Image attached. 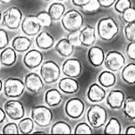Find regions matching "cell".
Returning a JSON list of instances; mask_svg holds the SVG:
<instances>
[{
	"label": "cell",
	"mask_w": 135,
	"mask_h": 135,
	"mask_svg": "<svg viewBox=\"0 0 135 135\" xmlns=\"http://www.w3.org/2000/svg\"><path fill=\"white\" fill-rule=\"evenodd\" d=\"M84 108H85L84 103L78 98L69 99L66 102L65 107L66 115L73 119H78L81 117L84 112Z\"/></svg>",
	"instance_id": "10"
},
{
	"label": "cell",
	"mask_w": 135,
	"mask_h": 135,
	"mask_svg": "<svg viewBox=\"0 0 135 135\" xmlns=\"http://www.w3.org/2000/svg\"><path fill=\"white\" fill-rule=\"evenodd\" d=\"M96 40L95 28L91 25H86L81 31V41L85 47H91Z\"/></svg>",
	"instance_id": "19"
},
{
	"label": "cell",
	"mask_w": 135,
	"mask_h": 135,
	"mask_svg": "<svg viewBox=\"0 0 135 135\" xmlns=\"http://www.w3.org/2000/svg\"><path fill=\"white\" fill-rule=\"evenodd\" d=\"M124 35L127 40L131 41V42L135 41V21L127 24V26L124 29Z\"/></svg>",
	"instance_id": "35"
},
{
	"label": "cell",
	"mask_w": 135,
	"mask_h": 135,
	"mask_svg": "<svg viewBox=\"0 0 135 135\" xmlns=\"http://www.w3.org/2000/svg\"><path fill=\"white\" fill-rule=\"evenodd\" d=\"M123 114L127 118L135 119V98L133 97H127L123 102Z\"/></svg>",
	"instance_id": "28"
},
{
	"label": "cell",
	"mask_w": 135,
	"mask_h": 135,
	"mask_svg": "<svg viewBox=\"0 0 135 135\" xmlns=\"http://www.w3.org/2000/svg\"><path fill=\"white\" fill-rule=\"evenodd\" d=\"M59 1H64V0H59Z\"/></svg>",
	"instance_id": "51"
},
{
	"label": "cell",
	"mask_w": 135,
	"mask_h": 135,
	"mask_svg": "<svg viewBox=\"0 0 135 135\" xmlns=\"http://www.w3.org/2000/svg\"><path fill=\"white\" fill-rule=\"evenodd\" d=\"M38 21L40 22V23L41 26L43 27H50L52 24V22H53V19L50 16L49 13L47 12V11H41L36 15Z\"/></svg>",
	"instance_id": "32"
},
{
	"label": "cell",
	"mask_w": 135,
	"mask_h": 135,
	"mask_svg": "<svg viewBox=\"0 0 135 135\" xmlns=\"http://www.w3.org/2000/svg\"><path fill=\"white\" fill-rule=\"evenodd\" d=\"M22 31L27 36H34L40 32L41 25L37 17L34 15H28L23 19L21 24Z\"/></svg>",
	"instance_id": "11"
},
{
	"label": "cell",
	"mask_w": 135,
	"mask_h": 135,
	"mask_svg": "<svg viewBox=\"0 0 135 135\" xmlns=\"http://www.w3.org/2000/svg\"><path fill=\"white\" fill-rule=\"evenodd\" d=\"M125 100L124 93L122 90H114L107 97V104L113 109H120Z\"/></svg>",
	"instance_id": "15"
},
{
	"label": "cell",
	"mask_w": 135,
	"mask_h": 135,
	"mask_svg": "<svg viewBox=\"0 0 135 135\" xmlns=\"http://www.w3.org/2000/svg\"><path fill=\"white\" fill-rule=\"evenodd\" d=\"M87 97L90 101L93 103H98L106 98V90L98 83H93L89 88Z\"/></svg>",
	"instance_id": "18"
},
{
	"label": "cell",
	"mask_w": 135,
	"mask_h": 135,
	"mask_svg": "<svg viewBox=\"0 0 135 135\" xmlns=\"http://www.w3.org/2000/svg\"><path fill=\"white\" fill-rule=\"evenodd\" d=\"M1 18H2V15H1V12H0V21H1Z\"/></svg>",
	"instance_id": "49"
},
{
	"label": "cell",
	"mask_w": 135,
	"mask_h": 135,
	"mask_svg": "<svg viewBox=\"0 0 135 135\" xmlns=\"http://www.w3.org/2000/svg\"><path fill=\"white\" fill-rule=\"evenodd\" d=\"M104 64L107 69L112 72H117L123 67L125 64V58L122 53L113 50L107 54Z\"/></svg>",
	"instance_id": "8"
},
{
	"label": "cell",
	"mask_w": 135,
	"mask_h": 135,
	"mask_svg": "<svg viewBox=\"0 0 135 135\" xmlns=\"http://www.w3.org/2000/svg\"><path fill=\"white\" fill-rule=\"evenodd\" d=\"M11 1H12V0H0V2L4 4H8V3H10Z\"/></svg>",
	"instance_id": "46"
},
{
	"label": "cell",
	"mask_w": 135,
	"mask_h": 135,
	"mask_svg": "<svg viewBox=\"0 0 135 135\" xmlns=\"http://www.w3.org/2000/svg\"><path fill=\"white\" fill-rule=\"evenodd\" d=\"M74 46L71 44L68 38H61L56 44V51L62 56L68 57L74 52Z\"/></svg>",
	"instance_id": "21"
},
{
	"label": "cell",
	"mask_w": 135,
	"mask_h": 135,
	"mask_svg": "<svg viewBox=\"0 0 135 135\" xmlns=\"http://www.w3.org/2000/svg\"><path fill=\"white\" fill-rule=\"evenodd\" d=\"M89 62L94 67H98L104 63L105 53L103 49L99 47H90L88 51Z\"/></svg>",
	"instance_id": "16"
},
{
	"label": "cell",
	"mask_w": 135,
	"mask_h": 135,
	"mask_svg": "<svg viewBox=\"0 0 135 135\" xmlns=\"http://www.w3.org/2000/svg\"><path fill=\"white\" fill-rule=\"evenodd\" d=\"M75 134H90L92 133V129L90 125H88L86 123H80L77 124L74 130Z\"/></svg>",
	"instance_id": "38"
},
{
	"label": "cell",
	"mask_w": 135,
	"mask_h": 135,
	"mask_svg": "<svg viewBox=\"0 0 135 135\" xmlns=\"http://www.w3.org/2000/svg\"><path fill=\"white\" fill-rule=\"evenodd\" d=\"M105 133L107 134H119L122 132V127H121V123L119 122L118 119L111 118L107 123L106 127L104 130Z\"/></svg>",
	"instance_id": "30"
},
{
	"label": "cell",
	"mask_w": 135,
	"mask_h": 135,
	"mask_svg": "<svg viewBox=\"0 0 135 135\" xmlns=\"http://www.w3.org/2000/svg\"><path fill=\"white\" fill-rule=\"evenodd\" d=\"M34 133H45V132H34Z\"/></svg>",
	"instance_id": "48"
},
{
	"label": "cell",
	"mask_w": 135,
	"mask_h": 135,
	"mask_svg": "<svg viewBox=\"0 0 135 135\" xmlns=\"http://www.w3.org/2000/svg\"><path fill=\"white\" fill-rule=\"evenodd\" d=\"M61 70L56 62L49 60L42 64L40 68V76L46 84H52L60 77Z\"/></svg>",
	"instance_id": "3"
},
{
	"label": "cell",
	"mask_w": 135,
	"mask_h": 135,
	"mask_svg": "<svg viewBox=\"0 0 135 135\" xmlns=\"http://www.w3.org/2000/svg\"><path fill=\"white\" fill-rule=\"evenodd\" d=\"M31 118L38 127H47L53 120V113L47 107L36 106L31 109Z\"/></svg>",
	"instance_id": "4"
},
{
	"label": "cell",
	"mask_w": 135,
	"mask_h": 135,
	"mask_svg": "<svg viewBox=\"0 0 135 135\" xmlns=\"http://www.w3.org/2000/svg\"><path fill=\"white\" fill-rule=\"evenodd\" d=\"M9 43V38L6 31L0 29V49H4L7 47Z\"/></svg>",
	"instance_id": "40"
},
{
	"label": "cell",
	"mask_w": 135,
	"mask_h": 135,
	"mask_svg": "<svg viewBox=\"0 0 135 135\" xmlns=\"http://www.w3.org/2000/svg\"><path fill=\"white\" fill-rule=\"evenodd\" d=\"M65 7L64 6V4L53 3L49 7L47 12L49 13L50 16L52 17L53 21H58L65 15Z\"/></svg>",
	"instance_id": "27"
},
{
	"label": "cell",
	"mask_w": 135,
	"mask_h": 135,
	"mask_svg": "<svg viewBox=\"0 0 135 135\" xmlns=\"http://www.w3.org/2000/svg\"><path fill=\"white\" fill-rule=\"evenodd\" d=\"M98 83L104 88H110L115 83L116 78L112 71H104L98 77Z\"/></svg>",
	"instance_id": "25"
},
{
	"label": "cell",
	"mask_w": 135,
	"mask_h": 135,
	"mask_svg": "<svg viewBox=\"0 0 135 135\" xmlns=\"http://www.w3.org/2000/svg\"><path fill=\"white\" fill-rule=\"evenodd\" d=\"M126 55L130 59L135 60V41H132L126 47Z\"/></svg>",
	"instance_id": "41"
},
{
	"label": "cell",
	"mask_w": 135,
	"mask_h": 135,
	"mask_svg": "<svg viewBox=\"0 0 135 135\" xmlns=\"http://www.w3.org/2000/svg\"><path fill=\"white\" fill-rule=\"evenodd\" d=\"M100 4L98 0H90L88 4L82 6V10L86 13H95L99 9Z\"/></svg>",
	"instance_id": "36"
},
{
	"label": "cell",
	"mask_w": 135,
	"mask_h": 135,
	"mask_svg": "<svg viewBox=\"0 0 135 135\" xmlns=\"http://www.w3.org/2000/svg\"><path fill=\"white\" fill-rule=\"evenodd\" d=\"M90 0H72V3L74 4L75 6H79V7H82L83 6H85L86 4L89 3Z\"/></svg>",
	"instance_id": "43"
},
{
	"label": "cell",
	"mask_w": 135,
	"mask_h": 135,
	"mask_svg": "<svg viewBox=\"0 0 135 135\" xmlns=\"http://www.w3.org/2000/svg\"><path fill=\"white\" fill-rule=\"evenodd\" d=\"M58 88L61 91L66 94H74L79 90V83L76 80L72 77H65L60 80L58 83Z\"/></svg>",
	"instance_id": "17"
},
{
	"label": "cell",
	"mask_w": 135,
	"mask_h": 135,
	"mask_svg": "<svg viewBox=\"0 0 135 135\" xmlns=\"http://www.w3.org/2000/svg\"><path fill=\"white\" fill-rule=\"evenodd\" d=\"M2 132L4 134H18L20 133V131L18 128V124L15 123H8L4 126Z\"/></svg>",
	"instance_id": "39"
},
{
	"label": "cell",
	"mask_w": 135,
	"mask_h": 135,
	"mask_svg": "<svg viewBox=\"0 0 135 135\" xmlns=\"http://www.w3.org/2000/svg\"><path fill=\"white\" fill-rule=\"evenodd\" d=\"M4 109L12 120H20L24 116L25 110L22 103L19 100H9L4 104Z\"/></svg>",
	"instance_id": "9"
},
{
	"label": "cell",
	"mask_w": 135,
	"mask_h": 135,
	"mask_svg": "<svg viewBox=\"0 0 135 135\" xmlns=\"http://www.w3.org/2000/svg\"><path fill=\"white\" fill-rule=\"evenodd\" d=\"M97 30L98 37L104 41L112 40L119 31L118 25L112 17H105L98 21Z\"/></svg>",
	"instance_id": "1"
},
{
	"label": "cell",
	"mask_w": 135,
	"mask_h": 135,
	"mask_svg": "<svg viewBox=\"0 0 135 135\" xmlns=\"http://www.w3.org/2000/svg\"><path fill=\"white\" fill-rule=\"evenodd\" d=\"M45 1H50V0H45Z\"/></svg>",
	"instance_id": "50"
},
{
	"label": "cell",
	"mask_w": 135,
	"mask_h": 135,
	"mask_svg": "<svg viewBox=\"0 0 135 135\" xmlns=\"http://www.w3.org/2000/svg\"><path fill=\"white\" fill-rule=\"evenodd\" d=\"M24 84L27 90L34 94L40 92L44 87V81L40 75H38L35 73H31L25 76Z\"/></svg>",
	"instance_id": "13"
},
{
	"label": "cell",
	"mask_w": 135,
	"mask_h": 135,
	"mask_svg": "<svg viewBox=\"0 0 135 135\" xmlns=\"http://www.w3.org/2000/svg\"><path fill=\"white\" fill-rule=\"evenodd\" d=\"M31 46V40L29 38L24 36H18L13 38L12 42L13 49L17 52H25L27 51Z\"/></svg>",
	"instance_id": "23"
},
{
	"label": "cell",
	"mask_w": 135,
	"mask_h": 135,
	"mask_svg": "<svg viewBox=\"0 0 135 135\" xmlns=\"http://www.w3.org/2000/svg\"><path fill=\"white\" fill-rule=\"evenodd\" d=\"M2 87H3V82H2V81L0 80V91L2 90Z\"/></svg>",
	"instance_id": "47"
},
{
	"label": "cell",
	"mask_w": 135,
	"mask_h": 135,
	"mask_svg": "<svg viewBox=\"0 0 135 135\" xmlns=\"http://www.w3.org/2000/svg\"><path fill=\"white\" fill-rule=\"evenodd\" d=\"M25 84L17 78H8L4 83V95L8 98H18L23 93Z\"/></svg>",
	"instance_id": "7"
},
{
	"label": "cell",
	"mask_w": 135,
	"mask_h": 135,
	"mask_svg": "<svg viewBox=\"0 0 135 135\" xmlns=\"http://www.w3.org/2000/svg\"><path fill=\"white\" fill-rule=\"evenodd\" d=\"M45 102L49 107H57L62 102V95L56 89H51L47 90L45 95Z\"/></svg>",
	"instance_id": "24"
},
{
	"label": "cell",
	"mask_w": 135,
	"mask_h": 135,
	"mask_svg": "<svg viewBox=\"0 0 135 135\" xmlns=\"http://www.w3.org/2000/svg\"><path fill=\"white\" fill-rule=\"evenodd\" d=\"M132 6L131 0H117L115 3V10L119 13H123L127 8Z\"/></svg>",
	"instance_id": "34"
},
{
	"label": "cell",
	"mask_w": 135,
	"mask_h": 135,
	"mask_svg": "<svg viewBox=\"0 0 135 135\" xmlns=\"http://www.w3.org/2000/svg\"><path fill=\"white\" fill-rule=\"evenodd\" d=\"M52 134H70L72 133L71 126L64 121H58L55 123L50 131Z\"/></svg>",
	"instance_id": "29"
},
{
	"label": "cell",
	"mask_w": 135,
	"mask_h": 135,
	"mask_svg": "<svg viewBox=\"0 0 135 135\" xmlns=\"http://www.w3.org/2000/svg\"><path fill=\"white\" fill-rule=\"evenodd\" d=\"M122 79L126 84H135V64H128L123 67L122 71Z\"/></svg>",
	"instance_id": "26"
},
{
	"label": "cell",
	"mask_w": 135,
	"mask_h": 135,
	"mask_svg": "<svg viewBox=\"0 0 135 135\" xmlns=\"http://www.w3.org/2000/svg\"><path fill=\"white\" fill-rule=\"evenodd\" d=\"M125 133L127 134H135V126H130L128 127L125 131Z\"/></svg>",
	"instance_id": "45"
},
{
	"label": "cell",
	"mask_w": 135,
	"mask_h": 135,
	"mask_svg": "<svg viewBox=\"0 0 135 135\" xmlns=\"http://www.w3.org/2000/svg\"><path fill=\"white\" fill-rule=\"evenodd\" d=\"M63 74L68 77L77 78L81 74L82 65L79 59L69 58L65 61L62 67Z\"/></svg>",
	"instance_id": "12"
},
{
	"label": "cell",
	"mask_w": 135,
	"mask_h": 135,
	"mask_svg": "<svg viewBox=\"0 0 135 135\" xmlns=\"http://www.w3.org/2000/svg\"><path fill=\"white\" fill-rule=\"evenodd\" d=\"M16 53L13 47H6L0 54V62L4 66H12L16 62Z\"/></svg>",
	"instance_id": "22"
},
{
	"label": "cell",
	"mask_w": 135,
	"mask_h": 135,
	"mask_svg": "<svg viewBox=\"0 0 135 135\" xmlns=\"http://www.w3.org/2000/svg\"><path fill=\"white\" fill-rule=\"evenodd\" d=\"M62 25L65 31H79L83 25V17L77 10H69L65 13L62 17Z\"/></svg>",
	"instance_id": "2"
},
{
	"label": "cell",
	"mask_w": 135,
	"mask_h": 135,
	"mask_svg": "<svg viewBox=\"0 0 135 135\" xmlns=\"http://www.w3.org/2000/svg\"><path fill=\"white\" fill-rule=\"evenodd\" d=\"M22 13L18 7L12 6L6 9L3 13L2 24L10 30H16L22 23Z\"/></svg>",
	"instance_id": "6"
},
{
	"label": "cell",
	"mask_w": 135,
	"mask_h": 135,
	"mask_svg": "<svg viewBox=\"0 0 135 135\" xmlns=\"http://www.w3.org/2000/svg\"><path fill=\"white\" fill-rule=\"evenodd\" d=\"M98 3H99L100 6L107 8L113 6V4L115 3L116 0H98Z\"/></svg>",
	"instance_id": "42"
},
{
	"label": "cell",
	"mask_w": 135,
	"mask_h": 135,
	"mask_svg": "<svg viewBox=\"0 0 135 135\" xmlns=\"http://www.w3.org/2000/svg\"><path fill=\"white\" fill-rule=\"evenodd\" d=\"M43 61V55L36 49L30 50L23 57V64L29 69H34L41 65Z\"/></svg>",
	"instance_id": "14"
},
{
	"label": "cell",
	"mask_w": 135,
	"mask_h": 135,
	"mask_svg": "<svg viewBox=\"0 0 135 135\" xmlns=\"http://www.w3.org/2000/svg\"><path fill=\"white\" fill-rule=\"evenodd\" d=\"M34 121L32 118H23L18 123L20 133L22 134H29L31 133L34 128Z\"/></svg>",
	"instance_id": "31"
},
{
	"label": "cell",
	"mask_w": 135,
	"mask_h": 135,
	"mask_svg": "<svg viewBox=\"0 0 135 135\" xmlns=\"http://www.w3.org/2000/svg\"><path fill=\"white\" fill-rule=\"evenodd\" d=\"M6 111H4V109H2L1 107H0V123H2L4 121V119H6Z\"/></svg>",
	"instance_id": "44"
},
{
	"label": "cell",
	"mask_w": 135,
	"mask_h": 135,
	"mask_svg": "<svg viewBox=\"0 0 135 135\" xmlns=\"http://www.w3.org/2000/svg\"><path fill=\"white\" fill-rule=\"evenodd\" d=\"M122 18L126 23H130L135 21V8L129 7L122 13Z\"/></svg>",
	"instance_id": "37"
},
{
	"label": "cell",
	"mask_w": 135,
	"mask_h": 135,
	"mask_svg": "<svg viewBox=\"0 0 135 135\" xmlns=\"http://www.w3.org/2000/svg\"><path fill=\"white\" fill-rule=\"evenodd\" d=\"M55 44V40L47 31H41L36 38V45L40 49H49Z\"/></svg>",
	"instance_id": "20"
},
{
	"label": "cell",
	"mask_w": 135,
	"mask_h": 135,
	"mask_svg": "<svg viewBox=\"0 0 135 135\" xmlns=\"http://www.w3.org/2000/svg\"><path fill=\"white\" fill-rule=\"evenodd\" d=\"M67 38L74 47H81V46H82V43L81 41V31H71L68 34Z\"/></svg>",
	"instance_id": "33"
},
{
	"label": "cell",
	"mask_w": 135,
	"mask_h": 135,
	"mask_svg": "<svg viewBox=\"0 0 135 135\" xmlns=\"http://www.w3.org/2000/svg\"><path fill=\"white\" fill-rule=\"evenodd\" d=\"M87 119L92 127L99 128L103 126L107 120L106 109L99 105H92L87 112Z\"/></svg>",
	"instance_id": "5"
}]
</instances>
